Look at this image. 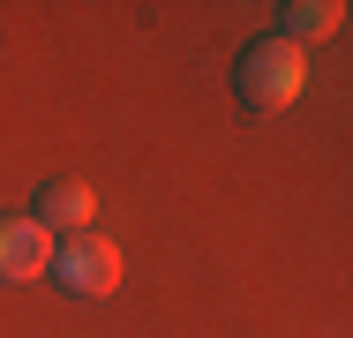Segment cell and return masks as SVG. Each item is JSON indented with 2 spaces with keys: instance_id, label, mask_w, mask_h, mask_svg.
Wrapping results in <instances>:
<instances>
[{
  "instance_id": "obj_1",
  "label": "cell",
  "mask_w": 353,
  "mask_h": 338,
  "mask_svg": "<svg viewBox=\"0 0 353 338\" xmlns=\"http://www.w3.org/2000/svg\"><path fill=\"white\" fill-rule=\"evenodd\" d=\"M301 90H308V53H301V46H285L279 30L241 46V61H233V98H241V113H285Z\"/></svg>"
},
{
  "instance_id": "obj_2",
  "label": "cell",
  "mask_w": 353,
  "mask_h": 338,
  "mask_svg": "<svg viewBox=\"0 0 353 338\" xmlns=\"http://www.w3.org/2000/svg\"><path fill=\"white\" fill-rule=\"evenodd\" d=\"M53 278L83 293V301H98V293H113L121 286V248L105 241V233H68V241H53Z\"/></svg>"
},
{
  "instance_id": "obj_3",
  "label": "cell",
  "mask_w": 353,
  "mask_h": 338,
  "mask_svg": "<svg viewBox=\"0 0 353 338\" xmlns=\"http://www.w3.org/2000/svg\"><path fill=\"white\" fill-rule=\"evenodd\" d=\"M53 264V233L30 210H0V286H30Z\"/></svg>"
},
{
  "instance_id": "obj_4",
  "label": "cell",
  "mask_w": 353,
  "mask_h": 338,
  "mask_svg": "<svg viewBox=\"0 0 353 338\" xmlns=\"http://www.w3.org/2000/svg\"><path fill=\"white\" fill-rule=\"evenodd\" d=\"M90 188H83V181H46V188H38V210H30V218H38V226H46V233H53V241H68V233H90Z\"/></svg>"
},
{
  "instance_id": "obj_5",
  "label": "cell",
  "mask_w": 353,
  "mask_h": 338,
  "mask_svg": "<svg viewBox=\"0 0 353 338\" xmlns=\"http://www.w3.org/2000/svg\"><path fill=\"white\" fill-rule=\"evenodd\" d=\"M339 23H346L339 0H285V8H279V38H285V46H316V38H331Z\"/></svg>"
}]
</instances>
